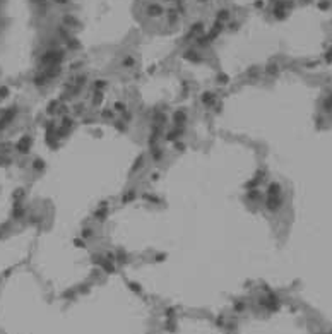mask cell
<instances>
[{
	"label": "cell",
	"mask_w": 332,
	"mask_h": 334,
	"mask_svg": "<svg viewBox=\"0 0 332 334\" xmlns=\"http://www.w3.org/2000/svg\"><path fill=\"white\" fill-rule=\"evenodd\" d=\"M161 12H163V9L159 5H151V7H149V14H151V16H159Z\"/></svg>",
	"instance_id": "1"
}]
</instances>
